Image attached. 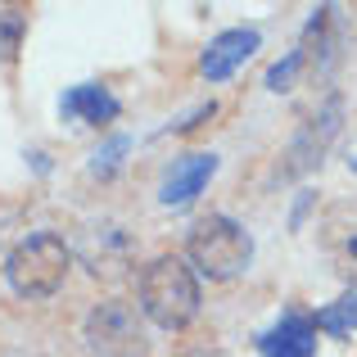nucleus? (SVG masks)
<instances>
[{"mask_svg":"<svg viewBox=\"0 0 357 357\" xmlns=\"http://www.w3.org/2000/svg\"><path fill=\"white\" fill-rule=\"evenodd\" d=\"M213 172H218V154L176 158L172 172L163 176V185H158V204H163V208H185V204H195V195L213 181Z\"/></svg>","mask_w":357,"mask_h":357,"instance_id":"obj_9","label":"nucleus"},{"mask_svg":"<svg viewBox=\"0 0 357 357\" xmlns=\"http://www.w3.org/2000/svg\"><path fill=\"white\" fill-rule=\"evenodd\" d=\"M68 276V244L54 231H32L5 258V280L18 298H50Z\"/></svg>","mask_w":357,"mask_h":357,"instance_id":"obj_2","label":"nucleus"},{"mask_svg":"<svg viewBox=\"0 0 357 357\" xmlns=\"http://www.w3.org/2000/svg\"><path fill=\"white\" fill-rule=\"evenodd\" d=\"M140 312L158 331H185L199 317V280L185 267V258L163 253L140 267Z\"/></svg>","mask_w":357,"mask_h":357,"instance_id":"obj_1","label":"nucleus"},{"mask_svg":"<svg viewBox=\"0 0 357 357\" xmlns=\"http://www.w3.org/2000/svg\"><path fill=\"white\" fill-rule=\"evenodd\" d=\"M59 114L68 122H86V127H109L122 114V100L100 82H77L59 96Z\"/></svg>","mask_w":357,"mask_h":357,"instance_id":"obj_10","label":"nucleus"},{"mask_svg":"<svg viewBox=\"0 0 357 357\" xmlns=\"http://www.w3.org/2000/svg\"><path fill=\"white\" fill-rule=\"evenodd\" d=\"M23 36H27V9L18 5H0V63H14L18 50H23Z\"/></svg>","mask_w":357,"mask_h":357,"instance_id":"obj_11","label":"nucleus"},{"mask_svg":"<svg viewBox=\"0 0 357 357\" xmlns=\"http://www.w3.org/2000/svg\"><path fill=\"white\" fill-rule=\"evenodd\" d=\"M213 114H218V105H213V100H208V105H199V109H195V114L176 118V122H172V127H167V131H176V136H181V131H195V127H199L204 118H213Z\"/></svg>","mask_w":357,"mask_h":357,"instance_id":"obj_15","label":"nucleus"},{"mask_svg":"<svg viewBox=\"0 0 357 357\" xmlns=\"http://www.w3.org/2000/svg\"><path fill=\"white\" fill-rule=\"evenodd\" d=\"M86 349L96 357H140L145 353V331L136 321V307L122 298H105L86 317Z\"/></svg>","mask_w":357,"mask_h":357,"instance_id":"obj_4","label":"nucleus"},{"mask_svg":"<svg viewBox=\"0 0 357 357\" xmlns=\"http://www.w3.org/2000/svg\"><path fill=\"white\" fill-rule=\"evenodd\" d=\"M312 321H317V331L335 335V340L353 335V331H357V294H340L331 307H321V312H317Z\"/></svg>","mask_w":357,"mask_h":357,"instance_id":"obj_12","label":"nucleus"},{"mask_svg":"<svg viewBox=\"0 0 357 357\" xmlns=\"http://www.w3.org/2000/svg\"><path fill=\"white\" fill-rule=\"evenodd\" d=\"M262 45V32L258 27H227V32H218L208 41V50L199 54V73L208 82H227L236 68H244V63L258 54Z\"/></svg>","mask_w":357,"mask_h":357,"instance_id":"obj_7","label":"nucleus"},{"mask_svg":"<svg viewBox=\"0 0 357 357\" xmlns=\"http://www.w3.org/2000/svg\"><path fill=\"white\" fill-rule=\"evenodd\" d=\"M185 357H213V353H204V349H199V353H185Z\"/></svg>","mask_w":357,"mask_h":357,"instance_id":"obj_16","label":"nucleus"},{"mask_svg":"<svg viewBox=\"0 0 357 357\" xmlns=\"http://www.w3.org/2000/svg\"><path fill=\"white\" fill-rule=\"evenodd\" d=\"M258 353L262 357H317V321L307 312H298V307H289L258 335Z\"/></svg>","mask_w":357,"mask_h":357,"instance_id":"obj_8","label":"nucleus"},{"mask_svg":"<svg viewBox=\"0 0 357 357\" xmlns=\"http://www.w3.org/2000/svg\"><path fill=\"white\" fill-rule=\"evenodd\" d=\"M127 149H131V136H122V131H118V136H109L105 145L91 154V176L109 181V176H114L118 167H122V154H127Z\"/></svg>","mask_w":357,"mask_h":357,"instance_id":"obj_13","label":"nucleus"},{"mask_svg":"<svg viewBox=\"0 0 357 357\" xmlns=\"http://www.w3.org/2000/svg\"><path fill=\"white\" fill-rule=\"evenodd\" d=\"M340 122H344V100H340V96H331V100H326V105L317 109L312 118L303 122V127H298V136L289 140L285 163H280V176H285V181H294V176L312 172V167L326 158L331 140L340 136Z\"/></svg>","mask_w":357,"mask_h":357,"instance_id":"obj_5","label":"nucleus"},{"mask_svg":"<svg viewBox=\"0 0 357 357\" xmlns=\"http://www.w3.org/2000/svg\"><path fill=\"white\" fill-rule=\"evenodd\" d=\"M185 253H190V262L208 280H231V276H240V271L249 267L253 240H249V231H244L236 218H227V213H208V218H199L190 227Z\"/></svg>","mask_w":357,"mask_h":357,"instance_id":"obj_3","label":"nucleus"},{"mask_svg":"<svg viewBox=\"0 0 357 357\" xmlns=\"http://www.w3.org/2000/svg\"><path fill=\"white\" fill-rule=\"evenodd\" d=\"M303 63H307V54L294 45V50H289L280 63H271V68H267V91H289V82L298 77V68H303Z\"/></svg>","mask_w":357,"mask_h":357,"instance_id":"obj_14","label":"nucleus"},{"mask_svg":"<svg viewBox=\"0 0 357 357\" xmlns=\"http://www.w3.org/2000/svg\"><path fill=\"white\" fill-rule=\"evenodd\" d=\"M77 258L86 262L91 276H118L131 258V236L118 222H96V227L82 231L77 240Z\"/></svg>","mask_w":357,"mask_h":357,"instance_id":"obj_6","label":"nucleus"}]
</instances>
